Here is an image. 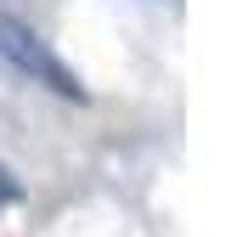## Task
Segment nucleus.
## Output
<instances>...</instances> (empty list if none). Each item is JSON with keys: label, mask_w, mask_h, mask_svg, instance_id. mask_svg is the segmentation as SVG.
<instances>
[{"label": "nucleus", "mask_w": 248, "mask_h": 237, "mask_svg": "<svg viewBox=\"0 0 248 237\" xmlns=\"http://www.w3.org/2000/svg\"><path fill=\"white\" fill-rule=\"evenodd\" d=\"M0 57H6L17 74L29 79V85H46V91L62 96V102H85L79 74L62 63L57 51H51V40H40V34L23 23V17H0Z\"/></svg>", "instance_id": "1"}, {"label": "nucleus", "mask_w": 248, "mask_h": 237, "mask_svg": "<svg viewBox=\"0 0 248 237\" xmlns=\"http://www.w3.org/2000/svg\"><path fill=\"white\" fill-rule=\"evenodd\" d=\"M17 198H23V181H17V175H12V164L0 158V204H17Z\"/></svg>", "instance_id": "2"}]
</instances>
